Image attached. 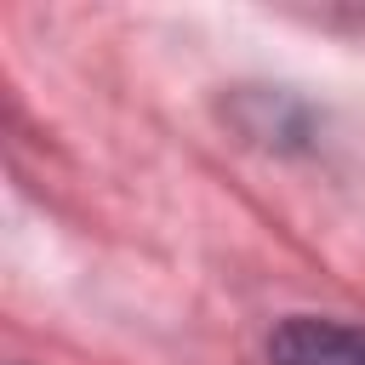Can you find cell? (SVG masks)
<instances>
[{
  "label": "cell",
  "mask_w": 365,
  "mask_h": 365,
  "mask_svg": "<svg viewBox=\"0 0 365 365\" xmlns=\"http://www.w3.org/2000/svg\"><path fill=\"white\" fill-rule=\"evenodd\" d=\"M268 365H365V331L325 314H291L268 336Z\"/></svg>",
  "instance_id": "1"
}]
</instances>
